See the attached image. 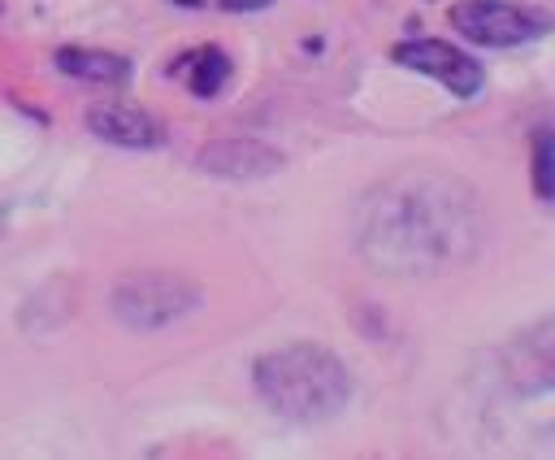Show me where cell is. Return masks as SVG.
<instances>
[{"instance_id":"5","label":"cell","mask_w":555,"mask_h":460,"mask_svg":"<svg viewBox=\"0 0 555 460\" xmlns=\"http://www.w3.org/2000/svg\"><path fill=\"white\" fill-rule=\"evenodd\" d=\"M390 61L403 69H416L425 78H434L442 91H451L455 100H473L486 87V69L477 56H468L464 48L447 43V39H403L390 48Z\"/></svg>"},{"instance_id":"11","label":"cell","mask_w":555,"mask_h":460,"mask_svg":"<svg viewBox=\"0 0 555 460\" xmlns=\"http://www.w3.org/2000/svg\"><path fill=\"white\" fill-rule=\"evenodd\" d=\"M529 182L542 204H555V126H538L529 139Z\"/></svg>"},{"instance_id":"3","label":"cell","mask_w":555,"mask_h":460,"mask_svg":"<svg viewBox=\"0 0 555 460\" xmlns=\"http://www.w3.org/2000/svg\"><path fill=\"white\" fill-rule=\"evenodd\" d=\"M204 291L182 278V273H160V269H143V273H126L113 295H108V308L113 317L126 325V330H139V334H156L165 325H178L182 317H191L199 308Z\"/></svg>"},{"instance_id":"2","label":"cell","mask_w":555,"mask_h":460,"mask_svg":"<svg viewBox=\"0 0 555 460\" xmlns=\"http://www.w3.org/2000/svg\"><path fill=\"white\" fill-rule=\"evenodd\" d=\"M251 386L264 399L269 412L295 421V425H317L330 421L347 408L351 399V373L347 365L308 338L269 347L251 360Z\"/></svg>"},{"instance_id":"8","label":"cell","mask_w":555,"mask_h":460,"mask_svg":"<svg viewBox=\"0 0 555 460\" xmlns=\"http://www.w3.org/2000/svg\"><path fill=\"white\" fill-rule=\"evenodd\" d=\"M199 169L208 174H221V178H264V174H278L282 169V152L256 143V139H221V143H208L199 152Z\"/></svg>"},{"instance_id":"13","label":"cell","mask_w":555,"mask_h":460,"mask_svg":"<svg viewBox=\"0 0 555 460\" xmlns=\"http://www.w3.org/2000/svg\"><path fill=\"white\" fill-rule=\"evenodd\" d=\"M0 13H4V0H0Z\"/></svg>"},{"instance_id":"7","label":"cell","mask_w":555,"mask_h":460,"mask_svg":"<svg viewBox=\"0 0 555 460\" xmlns=\"http://www.w3.org/2000/svg\"><path fill=\"white\" fill-rule=\"evenodd\" d=\"M87 130L113 148H130V152H147V148H160L165 143V130L160 122L139 108V104H126V100H95L87 108Z\"/></svg>"},{"instance_id":"1","label":"cell","mask_w":555,"mask_h":460,"mask_svg":"<svg viewBox=\"0 0 555 460\" xmlns=\"http://www.w3.org/2000/svg\"><path fill=\"white\" fill-rule=\"evenodd\" d=\"M481 243V208L464 178L442 169H399L364 191L356 208V252L377 273L425 278L464 265Z\"/></svg>"},{"instance_id":"10","label":"cell","mask_w":555,"mask_h":460,"mask_svg":"<svg viewBox=\"0 0 555 460\" xmlns=\"http://www.w3.org/2000/svg\"><path fill=\"white\" fill-rule=\"evenodd\" d=\"M52 65L65 78H78L91 87H126L130 82V61L117 52H104V48H56Z\"/></svg>"},{"instance_id":"6","label":"cell","mask_w":555,"mask_h":460,"mask_svg":"<svg viewBox=\"0 0 555 460\" xmlns=\"http://www.w3.org/2000/svg\"><path fill=\"white\" fill-rule=\"evenodd\" d=\"M503 378L516 395L555 391V312L512 334V343L503 347Z\"/></svg>"},{"instance_id":"12","label":"cell","mask_w":555,"mask_h":460,"mask_svg":"<svg viewBox=\"0 0 555 460\" xmlns=\"http://www.w3.org/2000/svg\"><path fill=\"white\" fill-rule=\"evenodd\" d=\"M178 9H195V13H260L273 0H169Z\"/></svg>"},{"instance_id":"9","label":"cell","mask_w":555,"mask_h":460,"mask_svg":"<svg viewBox=\"0 0 555 460\" xmlns=\"http://www.w3.org/2000/svg\"><path fill=\"white\" fill-rule=\"evenodd\" d=\"M169 74L195 95V100H217L221 91H225V82H230V56L221 52V48H212V43H204V48H191V52H182L173 65H169Z\"/></svg>"},{"instance_id":"4","label":"cell","mask_w":555,"mask_h":460,"mask_svg":"<svg viewBox=\"0 0 555 460\" xmlns=\"http://www.w3.org/2000/svg\"><path fill=\"white\" fill-rule=\"evenodd\" d=\"M451 26L477 48H520L542 39L555 17L512 0H460L451 4Z\"/></svg>"}]
</instances>
